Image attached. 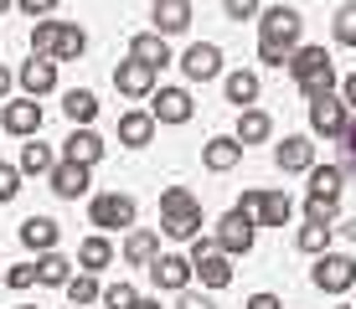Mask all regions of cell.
<instances>
[{
  "mask_svg": "<svg viewBox=\"0 0 356 309\" xmlns=\"http://www.w3.org/2000/svg\"><path fill=\"white\" fill-rule=\"evenodd\" d=\"M67 304H78V309H88V304H98V299H104V283H98V274H83V268H78V274H72L67 278Z\"/></svg>",
  "mask_w": 356,
  "mask_h": 309,
  "instance_id": "33",
  "label": "cell"
},
{
  "mask_svg": "<svg viewBox=\"0 0 356 309\" xmlns=\"http://www.w3.org/2000/svg\"><path fill=\"white\" fill-rule=\"evenodd\" d=\"M72 268H78V263H67L63 253H42V258H36V283H42V289H67Z\"/></svg>",
  "mask_w": 356,
  "mask_h": 309,
  "instance_id": "28",
  "label": "cell"
},
{
  "mask_svg": "<svg viewBox=\"0 0 356 309\" xmlns=\"http://www.w3.org/2000/svg\"><path fill=\"white\" fill-rule=\"evenodd\" d=\"M212 237H217V247H222L227 258H243V253H253V237H259V222H253V217H243L238 206H232V212H227L222 222H217V232H212Z\"/></svg>",
  "mask_w": 356,
  "mask_h": 309,
  "instance_id": "7",
  "label": "cell"
},
{
  "mask_svg": "<svg viewBox=\"0 0 356 309\" xmlns=\"http://www.w3.org/2000/svg\"><path fill=\"white\" fill-rule=\"evenodd\" d=\"M289 217H294V201L284 191H259V212H253L259 227H289Z\"/></svg>",
  "mask_w": 356,
  "mask_h": 309,
  "instance_id": "24",
  "label": "cell"
},
{
  "mask_svg": "<svg viewBox=\"0 0 356 309\" xmlns=\"http://www.w3.org/2000/svg\"><path fill=\"white\" fill-rule=\"evenodd\" d=\"M16 309H36V304H16Z\"/></svg>",
  "mask_w": 356,
  "mask_h": 309,
  "instance_id": "52",
  "label": "cell"
},
{
  "mask_svg": "<svg viewBox=\"0 0 356 309\" xmlns=\"http://www.w3.org/2000/svg\"><path fill=\"white\" fill-rule=\"evenodd\" d=\"M222 93H227V103L238 108V114H243V108H253V103H259V72H248V67L227 72V78H222Z\"/></svg>",
  "mask_w": 356,
  "mask_h": 309,
  "instance_id": "23",
  "label": "cell"
},
{
  "mask_svg": "<svg viewBox=\"0 0 356 309\" xmlns=\"http://www.w3.org/2000/svg\"><path fill=\"white\" fill-rule=\"evenodd\" d=\"M191 16H196L191 0H155V10H150L155 31H161L165 42H170V36H181V31H191Z\"/></svg>",
  "mask_w": 356,
  "mask_h": 309,
  "instance_id": "17",
  "label": "cell"
},
{
  "mask_svg": "<svg viewBox=\"0 0 356 309\" xmlns=\"http://www.w3.org/2000/svg\"><path fill=\"white\" fill-rule=\"evenodd\" d=\"M238 212H243V217L259 212V191H243V196H238Z\"/></svg>",
  "mask_w": 356,
  "mask_h": 309,
  "instance_id": "47",
  "label": "cell"
},
{
  "mask_svg": "<svg viewBox=\"0 0 356 309\" xmlns=\"http://www.w3.org/2000/svg\"><path fill=\"white\" fill-rule=\"evenodd\" d=\"M330 31H336V42H341V47H356V0H346V6L336 10Z\"/></svg>",
  "mask_w": 356,
  "mask_h": 309,
  "instance_id": "36",
  "label": "cell"
},
{
  "mask_svg": "<svg viewBox=\"0 0 356 309\" xmlns=\"http://www.w3.org/2000/svg\"><path fill=\"white\" fill-rule=\"evenodd\" d=\"M88 52V31L78 21H36L31 26V57H52V62H78Z\"/></svg>",
  "mask_w": 356,
  "mask_h": 309,
  "instance_id": "2",
  "label": "cell"
},
{
  "mask_svg": "<svg viewBox=\"0 0 356 309\" xmlns=\"http://www.w3.org/2000/svg\"><path fill=\"white\" fill-rule=\"evenodd\" d=\"M191 278H196V268H191V258H181V253H161L150 263V283H155V289H165V294L191 289Z\"/></svg>",
  "mask_w": 356,
  "mask_h": 309,
  "instance_id": "10",
  "label": "cell"
},
{
  "mask_svg": "<svg viewBox=\"0 0 356 309\" xmlns=\"http://www.w3.org/2000/svg\"><path fill=\"white\" fill-rule=\"evenodd\" d=\"M336 212L341 206H330V201H305V222L310 227H336Z\"/></svg>",
  "mask_w": 356,
  "mask_h": 309,
  "instance_id": "39",
  "label": "cell"
},
{
  "mask_svg": "<svg viewBox=\"0 0 356 309\" xmlns=\"http://www.w3.org/2000/svg\"><path fill=\"white\" fill-rule=\"evenodd\" d=\"M134 299H140V294H134V283L119 278V283H108V289H104V299H98V304H108V309H134Z\"/></svg>",
  "mask_w": 356,
  "mask_h": 309,
  "instance_id": "37",
  "label": "cell"
},
{
  "mask_svg": "<svg viewBox=\"0 0 356 309\" xmlns=\"http://www.w3.org/2000/svg\"><path fill=\"white\" fill-rule=\"evenodd\" d=\"M6 283H10V289H31V283H36V263H10Z\"/></svg>",
  "mask_w": 356,
  "mask_h": 309,
  "instance_id": "40",
  "label": "cell"
},
{
  "mask_svg": "<svg viewBox=\"0 0 356 309\" xmlns=\"http://www.w3.org/2000/svg\"><path fill=\"white\" fill-rule=\"evenodd\" d=\"M341 309H356V304H341Z\"/></svg>",
  "mask_w": 356,
  "mask_h": 309,
  "instance_id": "54",
  "label": "cell"
},
{
  "mask_svg": "<svg viewBox=\"0 0 356 309\" xmlns=\"http://www.w3.org/2000/svg\"><path fill=\"white\" fill-rule=\"evenodd\" d=\"M161 232L176 242L202 237V201L186 191V185H165L161 191Z\"/></svg>",
  "mask_w": 356,
  "mask_h": 309,
  "instance_id": "3",
  "label": "cell"
},
{
  "mask_svg": "<svg viewBox=\"0 0 356 309\" xmlns=\"http://www.w3.org/2000/svg\"><path fill=\"white\" fill-rule=\"evenodd\" d=\"M63 114L72 119V129H88V124L98 119V93H93V88H72V93H63Z\"/></svg>",
  "mask_w": 356,
  "mask_h": 309,
  "instance_id": "26",
  "label": "cell"
},
{
  "mask_svg": "<svg viewBox=\"0 0 356 309\" xmlns=\"http://www.w3.org/2000/svg\"><path fill=\"white\" fill-rule=\"evenodd\" d=\"M134 309H161V299H134Z\"/></svg>",
  "mask_w": 356,
  "mask_h": 309,
  "instance_id": "50",
  "label": "cell"
},
{
  "mask_svg": "<svg viewBox=\"0 0 356 309\" xmlns=\"http://www.w3.org/2000/svg\"><path fill=\"white\" fill-rule=\"evenodd\" d=\"M181 72H186L191 83L222 78V47H217V42H191L186 52H181Z\"/></svg>",
  "mask_w": 356,
  "mask_h": 309,
  "instance_id": "9",
  "label": "cell"
},
{
  "mask_svg": "<svg viewBox=\"0 0 356 309\" xmlns=\"http://www.w3.org/2000/svg\"><path fill=\"white\" fill-rule=\"evenodd\" d=\"M0 283H6V268H0Z\"/></svg>",
  "mask_w": 356,
  "mask_h": 309,
  "instance_id": "53",
  "label": "cell"
},
{
  "mask_svg": "<svg viewBox=\"0 0 356 309\" xmlns=\"http://www.w3.org/2000/svg\"><path fill=\"white\" fill-rule=\"evenodd\" d=\"M176 309H217V304L207 299V294H191V289H181V294H176Z\"/></svg>",
  "mask_w": 356,
  "mask_h": 309,
  "instance_id": "45",
  "label": "cell"
},
{
  "mask_svg": "<svg viewBox=\"0 0 356 309\" xmlns=\"http://www.w3.org/2000/svg\"><path fill=\"white\" fill-rule=\"evenodd\" d=\"M0 129L16 134V140H36L42 134V103L36 98H6V108H0Z\"/></svg>",
  "mask_w": 356,
  "mask_h": 309,
  "instance_id": "8",
  "label": "cell"
},
{
  "mask_svg": "<svg viewBox=\"0 0 356 309\" xmlns=\"http://www.w3.org/2000/svg\"><path fill=\"white\" fill-rule=\"evenodd\" d=\"M10 83H16V72H10V67H0V103H6V93H10Z\"/></svg>",
  "mask_w": 356,
  "mask_h": 309,
  "instance_id": "49",
  "label": "cell"
},
{
  "mask_svg": "<svg viewBox=\"0 0 356 309\" xmlns=\"http://www.w3.org/2000/svg\"><path fill=\"white\" fill-rule=\"evenodd\" d=\"M129 57H134V62H150V67L161 72L165 62H170V42H165L161 31H140V36L129 42Z\"/></svg>",
  "mask_w": 356,
  "mask_h": 309,
  "instance_id": "25",
  "label": "cell"
},
{
  "mask_svg": "<svg viewBox=\"0 0 356 309\" xmlns=\"http://www.w3.org/2000/svg\"><path fill=\"white\" fill-rule=\"evenodd\" d=\"M330 237H336V227H310V222H305L300 232H294V247H300V253H330Z\"/></svg>",
  "mask_w": 356,
  "mask_h": 309,
  "instance_id": "34",
  "label": "cell"
},
{
  "mask_svg": "<svg viewBox=\"0 0 356 309\" xmlns=\"http://www.w3.org/2000/svg\"><path fill=\"white\" fill-rule=\"evenodd\" d=\"M155 78H161V72H155L150 62H134V57H124L114 67V88L124 93V98H150L155 93Z\"/></svg>",
  "mask_w": 356,
  "mask_h": 309,
  "instance_id": "12",
  "label": "cell"
},
{
  "mask_svg": "<svg viewBox=\"0 0 356 309\" xmlns=\"http://www.w3.org/2000/svg\"><path fill=\"white\" fill-rule=\"evenodd\" d=\"M212 253H222V247H217V237H191V263H202V258H212Z\"/></svg>",
  "mask_w": 356,
  "mask_h": 309,
  "instance_id": "44",
  "label": "cell"
},
{
  "mask_svg": "<svg viewBox=\"0 0 356 309\" xmlns=\"http://www.w3.org/2000/svg\"><path fill=\"white\" fill-rule=\"evenodd\" d=\"M104 150H108V144L98 140L93 129H72L67 140H63V160H78V165H88V170L104 160Z\"/></svg>",
  "mask_w": 356,
  "mask_h": 309,
  "instance_id": "21",
  "label": "cell"
},
{
  "mask_svg": "<svg viewBox=\"0 0 356 309\" xmlns=\"http://www.w3.org/2000/svg\"><path fill=\"white\" fill-rule=\"evenodd\" d=\"M341 98H346V108H356V72H351L346 83H341Z\"/></svg>",
  "mask_w": 356,
  "mask_h": 309,
  "instance_id": "48",
  "label": "cell"
},
{
  "mask_svg": "<svg viewBox=\"0 0 356 309\" xmlns=\"http://www.w3.org/2000/svg\"><path fill=\"white\" fill-rule=\"evenodd\" d=\"M222 16L227 21H253L259 16V0H222Z\"/></svg>",
  "mask_w": 356,
  "mask_h": 309,
  "instance_id": "41",
  "label": "cell"
},
{
  "mask_svg": "<svg viewBox=\"0 0 356 309\" xmlns=\"http://www.w3.org/2000/svg\"><path fill=\"white\" fill-rule=\"evenodd\" d=\"M341 191H346V170H341V165H315L310 170V201L341 206Z\"/></svg>",
  "mask_w": 356,
  "mask_h": 309,
  "instance_id": "22",
  "label": "cell"
},
{
  "mask_svg": "<svg viewBox=\"0 0 356 309\" xmlns=\"http://www.w3.org/2000/svg\"><path fill=\"white\" fill-rule=\"evenodd\" d=\"M16 237H21V247H31V253L42 258V253H57V242H63V227H57L52 217H26Z\"/></svg>",
  "mask_w": 356,
  "mask_h": 309,
  "instance_id": "16",
  "label": "cell"
},
{
  "mask_svg": "<svg viewBox=\"0 0 356 309\" xmlns=\"http://www.w3.org/2000/svg\"><path fill=\"white\" fill-rule=\"evenodd\" d=\"M196 268V278H202V289H227L232 283V258L227 253H212V258H202V263H191Z\"/></svg>",
  "mask_w": 356,
  "mask_h": 309,
  "instance_id": "32",
  "label": "cell"
},
{
  "mask_svg": "<svg viewBox=\"0 0 356 309\" xmlns=\"http://www.w3.org/2000/svg\"><path fill=\"white\" fill-rule=\"evenodd\" d=\"M52 170H57L52 144H42V140H26V144H21V176H52Z\"/></svg>",
  "mask_w": 356,
  "mask_h": 309,
  "instance_id": "31",
  "label": "cell"
},
{
  "mask_svg": "<svg viewBox=\"0 0 356 309\" xmlns=\"http://www.w3.org/2000/svg\"><path fill=\"white\" fill-rule=\"evenodd\" d=\"M150 114H155V124H186L196 114V103H191L186 88H155L150 93Z\"/></svg>",
  "mask_w": 356,
  "mask_h": 309,
  "instance_id": "14",
  "label": "cell"
},
{
  "mask_svg": "<svg viewBox=\"0 0 356 309\" xmlns=\"http://www.w3.org/2000/svg\"><path fill=\"white\" fill-rule=\"evenodd\" d=\"M341 170H346V176H356V114H351L346 140H341Z\"/></svg>",
  "mask_w": 356,
  "mask_h": 309,
  "instance_id": "42",
  "label": "cell"
},
{
  "mask_svg": "<svg viewBox=\"0 0 356 309\" xmlns=\"http://www.w3.org/2000/svg\"><path fill=\"white\" fill-rule=\"evenodd\" d=\"M305 16L294 6H268L259 16V62L264 67H289V57L300 52Z\"/></svg>",
  "mask_w": 356,
  "mask_h": 309,
  "instance_id": "1",
  "label": "cell"
},
{
  "mask_svg": "<svg viewBox=\"0 0 356 309\" xmlns=\"http://www.w3.org/2000/svg\"><path fill=\"white\" fill-rule=\"evenodd\" d=\"M155 258H161V232L129 227V237H124V263H129V268H150Z\"/></svg>",
  "mask_w": 356,
  "mask_h": 309,
  "instance_id": "20",
  "label": "cell"
},
{
  "mask_svg": "<svg viewBox=\"0 0 356 309\" xmlns=\"http://www.w3.org/2000/svg\"><path fill=\"white\" fill-rule=\"evenodd\" d=\"M346 129H351V108H346V98H341V93L315 98V103H310V134L341 144V140H346Z\"/></svg>",
  "mask_w": 356,
  "mask_h": 309,
  "instance_id": "6",
  "label": "cell"
},
{
  "mask_svg": "<svg viewBox=\"0 0 356 309\" xmlns=\"http://www.w3.org/2000/svg\"><path fill=\"white\" fill-rule=\"evenodd\" d=\"M310 283L321 294H351L356 289V258H346V253H321V258H315V268H310Z\"/></svg>",
  "mask_w": 356,
  "mask_h": 309,
  "instance_id": "5",
  "label": "cell"
},
{
  "mask_svg": "<svg viewBox=\"0 0 356 309\" xmlns=\"http://www.w3.org/2000/svg\"><path fill=\"white\" fill-rule=\"evenodd\" d=\"M16 83H21V93H26V98H47V93L57 88V62H52V57H31V62H21Z\"/></svg>",
  "mask_w": 356,
  "mask_h": 309,
  "instance_id": "15",
  "label": "cell"
},
{
  "mask_svg": "<svg viewBox=\"0 0 356 309\" xmlns=\"http://www.w3.org/2000/svg\"><path fill=\"white\" fill-rule=\"evenodd\" d=\"M268 134H274V119L264 114V108H243L238 114V144L248 150V144H264Z\"/></svg>",
  "mask_w": 356,
  "mask_h": 309,
  "instance_id": "30",
  "label": "cell"
},
{
  "mask_svg": "<svg viewBox=\"0 0 356 309\" xmlns=\"http://www.w3.org/2000/svg\"><path fill=\"white\" fill-rule=\"evenodd\" d=\"M67 309H78V304H67Z\"/></svg>",
  "mask_w": 356,
  "mask_h": 309,
  "instance_id": "55",
  "label": "cell"
},
{
  "mask_svg": "<svg viewBox=\"0 0 356 309\" xmlns=\"http://www.w3.org/2000/svg\"><path fill=\"white\" fill-rule=\"evenodd\" d=\"M16 196H21V165H6V160H0V206L16 201Z\"/></svg>",
  "mask_w": 356,
  "mask_h": 309,
  "instance_id": "38",
  "label": "cell"
},
{
  "mask_svg": "<svg viewBox=\"0 0 356 309\" xmlns=\"http://www.w3.org/2000/svg\"><path fill=\"white\" fill-rule=\"evenodd\" d=\"M341 83H336V67H325V72H315V78H305L300 83V93H305V103H315V98H330Z\"/></svg>",
  "mask_w": 356,
  "mask_h": 309,
  "instance_id": "35",
  "label": "cell"
},
{
  "mask_svg": "<svg viewBox=\"0 0 356 309\" xmlns=\"http://www.w3.org/2000/svg\"><path fill=\"white\" fill-rule=\"evenodd\" d=\"M108 263H114V242H108L104 232H93V237L78 242V268L83 274H98V268H108Z\"/></svg>",
  "mask_w": 356,
  "mask_h": 309,
  "instance_id": "27",
  "label": "cell"
},
{
  "mask_svg": "<svg viewBox=\"0 0 356 309\" xmlns=\"http://www.w3.org/2000/svg\"><path fill=\"white\" fill-rule=\"evenodd\" d=\"M52 191L63 196V201H78V196H88V165H78V160H57L52 176Z\"/></svg>",
  "mask_w": 356,
  "mask_h": 309,
  "instance_id": "18",
  "label": "cell"
},
{
  "mask_svg": "<svg viewBox=\"0 0 356 309\" xmlns=\"http://www.w3.org/2000/svg\"><path fill=\"white\" fill-rule=\"evenodd\" d=\"M325 67H336V62H330V52H325V47H300V52L289 57V78H294V83L315 78V72H325Z\"/></svg>",
  "mask_w": 356,
  "mask_h": 309,
  "instance_id": "29",
  "label": "cell"
},
{
  "mask_svg": "<svg viewBox=\"0 0 356 309\" xmlns=\"http://www.w3.org/2000/svg\"><path fill=\"white\" fill-rule=\"evenodd\" d=\"M150 140H155V114H150V108H129V114H119V144L145 150Z\"/></svg>",
  "mask_w": 356,
  "mask_h": 309,
  "instance_id": "19",
  "label": "cell"
},
{
  "mask_svg": "<svg viewBox=\"0 0 356 309\" xmlns=\"http://www.w3.org/2000/svg\"><path fill=\"white\" fill-rule=\"evenodd\" d=\"M351 294H356V289H351Z\"/></svg>",
  "mask_w": 356,
  "mask_h": 309,
  "instance_id": "56",
  "label": "cell"
},
{
  "mask_svg": "<svg viewBox=\"0 0 356 309\" xmlns=\"http://www.w3.org/2000/svg\"><path fill=\"white\" fill-rule=\"evenodd\" d=\"M10 6H16V0H0V16H6V10H10Z\"/></svg>",
  "mask_w": 356,
  "mask_h": 309,
  "instance_id": "51",
  "label": "cell"
},
{
  "mask_svg": "<svg viewBox=\"0 0 356 309\" xmlns=\"http://www.w3.org/2000/svg\"><path fill=\"white\" fill-rule=\"evenodd\" d=\"M134 217H140V206H134L129 191H98L88 201V222L98 232H124V227H134Z\"/></svg>",
  "mask_w": 356,
  "mask_h": 309,
  "instance_id": "4",
  "label": "cell"
},
{
  "mask_svg": "<svg viewBox=\"0 0 356 309\" xmlns=\"http://www.w3.org/2000/svg\"><path fill=\"white\" fill-rule=\"evenodd\" d=\"M274 165L284 170V176H310V170H315L310 134H284V144H274Z\"/></svg>",
  "mask_w": 356,
  "mask_h": 309,
  "instance_id": "11",
  "label": "cell"
},
{
  "mask_svg": "<svg viewBox=\"0 0 356 309\" xmlns=\"http://www.w3.org/2000/svg\"><path fill=\"white\" fill-rule=\"evenodd\" d=\"M202 165L212 170V176H227V170H238V165H243L238 134H212V140L202 144Z\"/></svg>",
  "mask_w": 356,
  "mask_h": 309,
  "instance_id": "13",
  "label": "cell"
},
{
  "mask_svg": "<svg viewBox=\"0 0 356 309\" xmlns=\"http://www.w3.org/2000/svg\"><path fill=\"white\" fill-rule=\"evenodd\" d=\"M243 309H284V299H279V294H248Z\"/></svg>",
  "mask_w": 356,
  "mask_h": 309,
  "instance_id": "46",
  "label": "cell"
},
{
  "mask_svg": "<svg viewBox=\"0 0 356 309\" xmlns=\"http://www.w3.org/2000/svg\"><path fill=\"white\" fill-rule=\"evenodd\" d=\"M16 6H21V16H31V21H47L57 6H63V0H16Z\"/></svg>",
  "mask_w": 356,
  "mask_h": 309,
  "instance_id": "43",
  "label": "cell"
}]
</instances>
